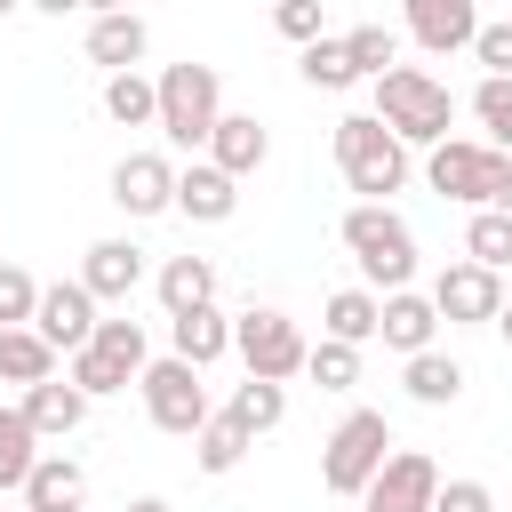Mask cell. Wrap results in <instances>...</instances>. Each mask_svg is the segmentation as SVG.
Returning <instances> with one entry per match:
<instances>
[{
	"label": "cell",
	"instance_id": "6da1fadb",
	"mask_svg": "<svg viewBox=\"0 0 512 512\" xmlns=\"http://www.w3.org/2000/svg\"><path fill=\"white\" fill-rule=\"evenodd\" d=\"M336 168H344V184H352L368 208H384V192L408 184V144H400L376 112H344V120H336Z\"/></svg>",
	"mask_w": 512,
	"mask_h": 512
},
{
	"label": "cell",
	"instance_id": "7a4b0ae2",
	"mask_svg": "<svg viewBox=\"0 0 512 512\" xmlns=\"http://www.w3.org/2000/svg\"><path fill=\"white\" fill-rule=\"evenodd\" d=\"M376 120H384L400 144H448L456 96H448L432 72H416V64H392V72L376 80Z\"/></svg>",
	"mask_w": 512,
	"mask_h": 512
},
{
	"label": "cell",
	"instance_id": "3957f363",
	"mask_svg": "<svg viewBox=\"0 0 512 512\" xmlns=\"http://www.w3.org/2000/svg\"><path fill=\"white\" fill-rule=\"evenodd\" d=\"M216 120H224V80H216V64H168L160 72V136L176 144V152H200L208 136H216Z\"/></svg>",
	"mask_w": 512,
	"mask_h": 512
},
{
	"label": "cell",
	"instance_id": "277c9868",
	"mask_svg": "<svg viewBox=\"0 0 512 512\" xmlns=\"http://www.w3.org/2000/svg\"><path fill=\"white\" fill-rule=\"evenodd\" d=\"M344 248H352V264L384 288V296H400L408 280H416V232L392 216V208H344Z\"/></svg>",
	"mask_w": 512,
	"mask_h": 512
},
{
	"label": "cell",
	"instance_id": "5b68a950",
	"mask_svg": "<svg viewBox=\"0 0 512 512\" xmlns=\"http://www.w3.org/2000/svg\"><path fill=\"white\" fill-rule=\"evenodd\" d=\"M392 464V424H384V408H352L336 432H328V448H320V480H328V496H368V480Z\"/></svg>",
	"mask_w": 512,
	"mask_h": 512
},
{
	"label": "cell",
	"instance_id": "8992f818",
	"mask_svg": "<svg viewBox=\"0 0 512 512\" xmlns=\"http://www.w3.org/2000/svg\"><path fill=\"white\" fill-rule=\"evenodd\" d=\"M424 176H432V192H440V200H464V208H496V192H504L512 160H504L496 144H464V136H448V144H432Z\"/></svg>",
	"mask_w": 512,
	"mask_h": 512
},
{
	"label": "cell",
	"instance_id": "52a82bcc",
	"mask_svg": "<svg viewBox=\"0 0 512 512\" xmlns=\"http://www.w3.org/2000/svg\"><path fill=\"white\" fill-rule=\"evenodd\" d=\"M136 392H144V416L160 424V432H176V440H200V424L216 416L208 408V384H200V368L192 360H152L144 376H136Z\"/></svg>",
	"mask_w": 512,
	"mask_h": 512
},
{
	"label": "cell",
	"instance_id": "ba28073f",
	"mask_svg": "<svg viewBox=\"0 0 512 512\" xmlns=\"http://www.w3.org/2000/svg\"><path fill=\"white\" fill-rule=\"evenodd\" d=\"M232 352L248 360V376H264V384H288L304 360H312V344H304V328L288 320V312H240L232 320Z\"/></svg>",
	"mask_w": 512,
	"mask_h": 512
},
{
	"label": "cell",
	"instance_id": "9c48e42d",
	"mask_svg": "<svg viewBox=\"0 0 512 512\" xmlns=\"http://www.w3.org/2000/svg\"><path fill=\"white\" fill-rule=\"evenodd\" d=\"M360 504H368V512H432V504H440V464H432L424 448H392V464L368 480Z\"/></svg>",
	"mask_w": 512,
	"mask_h": 512
},
{
	"label": "cell",
	"instance_id": "30bf717a",
	"mask_svg": "<svg viewBox=\"0 0 512 512\" xmlns=\"http://www.w3.org/2000/svg\"><path fill=\"white\" fill-rule=\"evenodd\" d=\"M432 312H440L448 328H480V320H496V312H504V280H496V272H480V264L464 256V264H448V272L432 280Z\"/></svg>",
	"mask_w": 512,
	"mask_h": 512
},
{
	"label": "cell",
	"instance_id": "8fae6325",
	"mask_svg": "<svg viewBox=\"0 0 512 512\" xmlns=\"http://www.w3.org/2000/svg\"><path fill=\"white\" fill-rule=\"evenodd\" d=\"M32 328H40L56 352H88V336H96V296H88L80 280H56V288H40Z\"/></svg>",
	"mask_w": 512,
	"mask_h": 512
},
{
	"label": "cell",
	"instance_id": "7c38bea8",
	"mask_svg": "<svg viewBox=\"0 0 512 512\" xmlns=\"http://www.w3.org/2000/svg\"><path fill=\"white\" fill-rule=\"evenodd\" d=\"M112 200H120L128 216H168V208H176V168H168L160 152H128V160L112 168Z\"/></svg>",
	"mask_w": 512,
	"mask_h": 512
},
{
	"label": "cell",
	"instance_id": "4fadbf2b",
	"mask_svg": "<svg viewBox=\"0 0 512 512\" xmlns=\"http://www.w3.org/2000/svg\"><path fill=\"white\" fill-rule=\"evenodd\" d=\"M408 32L432 48V56H456L480 40V8L472 0H408Z\"/></svg>",
	"mask_w": 512,
	"mask_h": 512
},
{
	"label": "cell",
	"instance_id": "5bb4252c",
	"mask_svg": "<svg viewBox=\"0 0 512 512\" xmlns=\"http://www.w3.org/2000/svg\"><path fill=\"white\" fill-rule=\"evenodd\" d=\"M264 152H272V136H264V120H256V112H224V120H216V136H208V160H216L232 184H240V176H256V168H264Z\"/></svg>",
	"mask_w": 512,
	"mask_h": 512
},
{
	"label": "cell",
	"instance_id": "9a60e30c",
	"mask_svg": "<svg viewBox=\"0 0 512 512\" xmlns=\"http://www.w3.org/2000/svg\"><path fill=\"white\" fill-rule=\"evenodd\" d=\"M176 208H184L192 224H224V216L240 208V184H232L216 160H192V168H176Z\"/></svg>",
	"mask_w": 512,
	"mask_h": 512
},
{
	"label": "cell",
	"instance_id": "2e32d148",
	"mask_svg": "<svg viewBox=\"0 0 512 512\" xmlns=\"http://www.w3.org/2000/svg\"><path fill=\"white\" fill-rule=\"evenodd\" d=\"M16 408H24V424H32L40 440H72V432H80V416H88V392H80V384H56V376H48V384H32V392H24Z\"/></svg>",
	"mask_w": 512,
	"mask_h": 512
},
{
	"label": "cell",
	"instance_id": "e0dca14e",
	"mask_svg": "<svg viewBox=\"0 0 512 512\" xmlns=\"http://www.w3.org/2000/svg\"><path fill=\"white\" fill-rule=\"evenodd\" d=\"M136 280H144V248L136 240H96L88 264H80V288L88 296H128Z\"/></svg>",
	"mask_w": 512,
	"mask_h": 512
},
{
	"label": "cell",
	"instance_id": "ac0fdd59",
	"mask_svg": "<svg viewBox=\"0 0 512 512\" xmlns=\"http://www.w3.org/2000/svg\"><path fill=\"white\" fill-rule=\"evenodd\" d=\"M160 304H168V320L208 312V304H216V264H208V256H168V264H160Z\"/></svg>",
	"mask_w": 512,
	"mask_h": 512
},
{
	"label": "cell",
	"instance_id": "d6986e66",
	"mask_svg": "<svg viewBox=\"0 0 512 512\" xmlns=\"http://www.w3.org/2000/svg\"><path fill=\"white\" fill-rule=\"evenodd\" d=\"M432 328H440V312H432V296H416V288H400V296H384V328H376V336H384L392 352H408V360H416V352H432Z\"/></svg>",
	"mask_w": 512,
	"mask_h": 512
},
{
	"label": "cell",
	"instance_id": "ffe728a7",
	"mask_svg": "<svg viewBox=\"0 0 512 512\" xmlns=\"http://www.w3.org/2000/svg\"><path fill=\"white\" fill-rule=\"evenodd\" d=\"M24 504H32V512H80V504H88V472H80L72 456H40L32 480H24Z\"/></svg>",
	"mask_w": 512,
	"mask_h": 512
},
{
	"label": "cell",
	"instance_id": "44dd1931",
	"mask_svg": "<svg viewBox=\"0 0 512 512\" xmlns=\"http://www.w3.org/2000/svg\"><path fill=\"white\" fill-rule=\"evenodd\" d=\"M320 320H328V344H352V352H360V344L384 328V296H376V288H336Z\"/></svg>",
	"mask_w": 512,
	"mask_h": 512
},
{
	"label": "cell",
	"instance_id": "7402d4cb",
	"mask_svg": "<svg viewBox=\"0 0 512 512\" xmlns=\"http://www.w3.org/2000/svg\"><path fill=\"white\" fill-rule=\"evenodd\" d=\"M144 16H128V8H112V16H96L88 24V56L96 64H112V72H136V56H144Z\"/></svg>",
	"mask_w": 512,
	"mask_h": 512
},
{
	"label": "cell",
	"instance_id": "603a6c76",
	"mask_svg": "<svg viewBox=\"0 0 512 512\" xmlns=\"http://www.w3.org/2000/svg\"><path fill=\"white\" fill-rule=\"evenodd\" d=\"M0 376L24 384V392L48 384V376H56V344H48L40 328H0Z\"/></svg>",
	"mask_w": 512,
	"mask_h": 512
},
{
	"label": "cell",
	"instance_id": "cb8c5ba5",
	"mask_svg": "<svg viewBox=\"0 0 512 512\" xmlns=\"http://www.w3.org/2000/svg\"><path fill=\"white\" fill-rule=\"evenodd\" d=\"M104 120H120V128H160V80L112 72V80H104Z\"/></svg>",
	"mask_w": 512,
	"mask_h": 512
},
{
	"label": "cell",
	"instance_id": "d4e9b609",
	"mask_svg": "<svg viewBox=\"0 0 512 512\" xmlns=\"http://www.w3.org/2000/svg\"><path fill=\"white\" fill-rule=\"evenodd\" d=\"M168 336H176V360H192V368H208V360H224L232 352V320L208 304V312H184V320H168Z\"/></svg>",
	"mask_w": 512,
	"mask_h": 512
},
{
	"label": "cell",
	"instance_id": "484cf974",
	"mask_svg": "<svg viewBox=\"0 0 512 512\" xmlns=\"http://www.w3.org/2000/svg\"><path fill=\"white\" fill-rule=\"evenodd\" d=\"M32 464H40V432L24 424V408H0V488H16V496H24Z\"/></svg>",
	"mask_w": 512,
	"mask_h": 512
},
{
	"label": "cell",
	"instance_id": "4316f807",
	"mask_svg": "<svg viewBox=\"0 0 512 512\" xmlns=\"http://www.w3.org/2000/svg\"><path fill=\"white\" fill-rule=\"evenodd\" d=\"M400 384H408V400H424V408H448V400L464 392V368H456L448 352H416Z\"/></svg>",
	"mask_w": 512,
	"mask_h": 512
},
{
	"label": "cell",
	"instance_id": "83f0119b",
	"mask_svg": "<svg viewBox=\"0 0 512 512\" xmlns=\"http://www.w3.org/2000/svg\"><path fill=\"white\" fill-rule=\"evenodd\" d=\"M224 416H232V424L256 440V432H272V424L288 416V392H280V384H264V376H248V384L232 392V408H224Z\"/></svg>",
	"mask_w": 512,
	"mask_h": 512
},
{
	"label": "cell",
	"instance_id": "f1b7e54d",
	"mask_svg": "<svg viewBox=\"0 0 512 512\" xmlns=\"http://www.w3.org/2000/svg\"><path fill=\"white\" fill-rule=\"evenodd\" d=\"M344 48H352V72H360V80H384V72L400 64V32H392V24H352Z\"/></svg>",
	"mask_w": 512,
	"mask_h": 512
},
{
	"label": "cell",
	"instance_id": "f546056e",
	"mask_svg": "<svg viewBox=\"0 0 512 512\" xmlns=\"http://www.w3.org/2000/svg\"><path fill=\"white\" fill-rule=\"evenodd\" d=\"M464 256H472L480 272H504V264H512V216L480 208V216H472V232H464Z\"/></svg>",
	"mask_w": 512,
	"mask_h": 512
},
{
	"label": "cell",
	"instance_id": "4dcf8cb0",
	"mask_svg": "<svg viewBox=\"0 0 512 512\" xmlns=\"http://www.w3.org/2000/svg\"><path fill=\"white\" fill-rule=\"evenodd\" d=\"M192 456H200V472H232V464L248 456V432H240L232 416H208L200 440H192Z\"/></svg>",
	"mask_w": 512,
	"mask_h": 512
},
{
	"label": "cell",
	"instance_id": "1f68e13d",
	"mask_svg": "<svg viewBox=\"0 0 512 512\" xmlns=\"http://www.w3.org/2000/svg\"><path fill=\"white\" fill-rule=\"evenodd\" d=\"M472 112H480L488 144L512 160V80H480V88H472Z\"/></svg>",
	"mask_w": 512,
	"mask_h": 512
},
{
	"label": "cell",
	"instance_id": "d6a6232c",
	"mask_svg": "<svg viewBox=\"0 0 512 512\" xmlns=\"http://www.w3.org/2000/svg\"><path fill=\"white\" fill-rule=\"evenodd\" d=\"M296 72H304L312 88H352V80H360V72H352V48H344V40H312Z\"/></svg>",
	"mask_w": 512,
	"mask_h": 512
},
{
	"label": "cell",
	"instance_id": "836d02e7",
	"mask_svg": "<svg viewBox=\"0 0 512 512\" xmlns=\"http://www.w3.org/2000/svg\"><path fill=\"white\" fill-rule=\"evenodd\" d=\"M304 376H312L320 392H352V384H360V352H352V344H312Z\"/></svg>",
	"mask_w": 512,
	"mask_h": 512
},
{
	"label": "cell",
	"instance_id": "e575fe53",
	"mask_svg": "<svg viewBox=\"0 0 512 512\" xmlns=\"http://www.w3.org/2000/svg\"><path fill=\"white\" fill-rule=\"evenodd\" d=\"M32 312H40V280L24 264H0V328H32Z\"/></svg>",
	"mask_w": 512,
	"mask_h": 512
},
{
	"label": "cell",
	"instance_id": "d590c367",
	"mask_svg": "<svg viewBox=\"0 0 512 512\" xmlns=\"http://www.w3.org/2000/svg\"><path fill=\"white\" fill-rule=\"evenodd\" d=\"M472 56L488 64V80H512V16H504V24H480V40H472Z\"/></svg>",
	"mask_w": 512,
	"mask_h": 512
},
{
	"label": "cell",
	"instance_id": "8d00e7d4",
	"mask_svg": "<svg viewBox=\"0 0 512 512\" xmlns=\"http://www.w3.org/2000/svg\"><path fill=\"white\" fill-rule=\"evenodd\" d=\"M272 24H280L288 40H304V48H312V40H328V32H320V0H280V8H272Z\"/></svg>",
	"mask_w": 512,
	"mask_h": 512
},
{
	"label": "cell",
	"instance_id": "74e56055",
	"mask_svg": "<svg viewBox=\"0 0 512 512\" xmlns=\"http://www.w3.org/2000/svg\"><path fill=\"white\" fill-rule=\"evenodd\" d=\"M432 512H496V496H488V480H440Z\"/></svg>",
	"mask_w": 512,
	"mask_h": 512
},
{
	"label": "cell",
	"instance_id": "f35d334b",
	"mask_svg": "<svg viewBox=\"0 0 512 512\" xmlns=\"http://www.w3.org/2000/svg\"><path fill=\"white\" fill-rule=\"evenodd\" d=\"M128 512H176V504H168V496H136Z\"/></svg>",
	"mask_w": 512,
	"mask_h": 512
},
{
	"label": "cell",
	"instance_id": "ab89813d",
	"mask_svg": "<svg viewBox=\"0 0 512 512\" xmlns=\"http://www.w3.org/2000/svg\"><path fill=\"white\" fill-rule=\"evenodd\" d=\"M496 216H512V176H504V192H496Z\"/></svg>",
	"mask_w": 512,
	"mask_h": 512
},
{
	"label": "cell",
	"instance_id": "60d3db41",
	"mask_svg": "<svg viewBox=\"0 0 512 512\" xmlns=\"http://www.w3.org/2000/svg\"><path fill=\"white\" fill-rule=\"evenodd\" d=\"M496 328H504V344H512V296H504V312H496Z\"/></svg>",
	"mask_w": 512,
	"mask_h": 512
},
{
	"label": "cell",
	"instance_id": "b9f144b4",
	"mask_svg": "<svg viewBox=\"0 0 512 512\" xmlns=\"http://www.w3.org/2000/svg\"><path fill=\"white\" fill-rule=\"evenodd\" d=\"M16 512H32V504H16Z\"/></svg>",
	"mask_w": 512,
	"mask_h": 512
}]
</instances>
